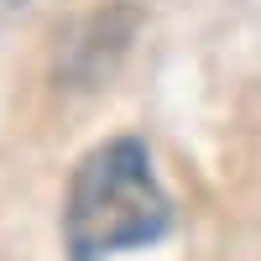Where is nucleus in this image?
I'll return each instance as SVG.
<instances>
[{
    "instance_id": "f257e3e1",
    "label": "nucleus",
    "mask_w": 261,
    "mask_h": 261,
    "mask_svg": "<svg viewBox=\"0 0 261 261\" xmlns=\"http://www.w3.org/2000/svg\"><path fill=\"white\" fill-rule=\"evenodd\" d=\"M172 230V204L141 136H110L73 167L63 204V246L73 261H105Z\"/></svg>"
},
{
    "instance_id": "f03ea898",
    "label": "nucleus",
    "mask_w": 261,
    "mask_h": 261,
    "mask_svg": "<svg viewBox=\"0 0 261 261\" xmlns=\"http://www.w3.org/2000/svg\"><path fill=\"white\" fill-rule=\"evenodd\" d=\"M130 32H136V11H94L79 27V47H63V68H84V84L94 79V68H110V63L125 53Z\"/></svg>"
},
{
    "instance_id": "7ed1b4c3",
    "label": "nucleus",
    "mask_w": 261,
    "mask_h": 261,
    "mask_svg": "<svg viewBox=\"0 0 261 261\" xmlns=\"http://www.w3.org/2000/svg\"><path fill=\"white\" fill-rule=\"evenodd\" d=\"M21 6H32V0H0V11H21Z\"/></svg>"
}]
</instances>
